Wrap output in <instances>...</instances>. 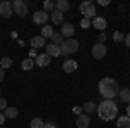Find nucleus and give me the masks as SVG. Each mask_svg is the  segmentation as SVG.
Returning <instances> with one entry per match:
<instances>
[{"label": "nucleus", "mask_w": 130, "mask_h": 128, "mask_svg": "<svg viewBox=\"0 0 130 128\" xmlns=\"http://www.w3.org/2000/svg\"><path fill=\"white\" fill-rule=\"evenodd\" d=\"M123 42H125V45H127V47H130V33L125 36V38H123Z\"/></svg>", "instance_id": "nucleus-34"}, {"label": "nucleus", "mask_w": 130, "mask_h": 128, "mask_svg": "<svg viewBox=\"0 0 130 128\" xmlns=\"http://www.w3.org/2000/svg\"><path fill=\"white\" fill-rule=\"evenodd\" d=\"M80 12L83 14V19H94L95 17V7H94V2H82L80 4Z\"/></svg>", "instance_id": "nucleus-4"}, {"label": "nucleus", "mask_w": 130, "mask_h": 128, "mask_svg": "<svg viewBox=\"0 0 130 128\" xmlns=\"http://www.w3.org/2000/svg\"><path fill=\"white\" fill-rule=\"evenodd\" d=\"M118 128H130V118L128 116H120L118 118V123H116Z\"/></svg>", "instance_id": "nucleus-19"}, {"label": "nucleus", "mask_w": 130, "mask_h": 128, "mask_svg": "<svg viewBox=\"0 0 130 128\" xmlns=\"http://www.w3.org/2000/svg\"><path fill=\"white\" fill-rule=\"evenodd\" d=\"M62 69H64L66 73H75V71L78 69V62H76V61H73V59L64 61V64H62Z\"/></svg>", "instance_id": "nucleus-14"}, {"label": "nucleus", "mask_w": 130, "mask_h": 128, "mask_svg": "<svg viewBox=\"0 0 130 128\" xmlns=\"http://www.w3.org/2000/svg\"><path fill=\"white\" fill-rule=\"evenodd\" d=\"M92 56H94L95 59H102V57L106 56V47H104V43H95V45L92 47Z\"/></svg>", "instance_id": "nucleus-9"}, {"label": "nucleus", "mask_w": 130, "mask_h": 128, "mask_svg": "<svg viewBox=\"0 0 130 128\" xmlns=\"http://www.w3.org/2000/svg\"><path fill=\"white\" fill-rule=\"evenodd\" d=\"M59 47H61V56H70V54H73V52H76L80 49V43L75 38H68L66 42H62Z\"/></svg>", "instance_id": "nucleus-3"}, {"label": "nucleus", "mask_w": 130, "mask_h": 128, "mask_svg": "<svg viewBox=\"0 0 130 128\" xmlns=\"http://www.w3.org/2000/svg\"><path fill=\"white\" fill-rule=\"evenodd\" d=\"M49 19L52 21V23H54V24H61V23H62V19H64V14H62V12H59V10H52V12H50L49 14Z\"/></svg>", "instance_id": "nucleus-15"}, {"label": "nucleus", "mask_w": 130, "mask_h": 128, "mask_svg": "<svg viewBox=\"0 0 130 128\" xmlns=\"http://www.w3.org/2000/svg\"><path fill=\"white\" fill-rule=\"evenodd\" d=\"M43 9H45V12H52L54 10V2H50V0L43 2Z\"/></svg>", "instance_id": "nucleus-27"}, {"label": "nucleus", "mask_w": 130, "mask_h": 128, "mask_svg": "<svg viewBox=\"0 0 130 128\" xmlns=\"http://www.w3.org/2000/svg\"><path fill=\"white\" fill-rule=\"evenodd\" d=\"M12 66V61H10V57H2L0 59V68L2 69H7Z\"/></svg>", "instance_id": "nucleus-25"}, {"label": "nucleus", "mask_w": 130, "mask_h": 128, "mask_svg": "<svg viewBox=\"0 0 130 128\" xmlns=\"http://www.w3.org/2000/svg\"><path fill=\"white\" fill-rule=\"evenodd\" d=\"M59 33L62 35V36H66V38H71V36L75 35V26H73L71 23H64Z\"/></svg>", "instance_id": "nucleus-10"}, {"label": "nucleus", "mask_w": 130, "mask_h": 128, "mask_svg": "<svg viewBox=\"0 0 130 128\" xmlns=\"http://www.w3.org/2000/svg\"><path fill=\"white\" fill-rule=\"evenodd\" d=\"M30 45H31V49H42V47H45L47 43H45V38L43 36H33V38L30 40Z\"/></svg>", "instance_id": "nucleus-12"}, {"label": "nucleus", "mask_w": 130, "mask_h": 128, "mask_svg": "<svg viewBox=\"0 0 130 128\" xmlns=\"http://www.w3.org/2000/svg\"><path fill=\"white\" fill-rule=\"evenodd\" d=\"M12 10H14L18 16L24 17V16L28 14V4L23 2V0H14V2H12Z\"/></svg>", "instance_id": "nucleus-5"}, {"label": "nucleus", "mask_w": 130, "mask_h": 128, "mask_svg": "<svg viewBox=\"0 0 130 128\" xmlns=\"http://www.w3.org/2000/svg\"><path fill=\"white\" fill-rule=\"evenodd\" d=\"M4 121H5V116H4V114L0 113V125H4Z\"/></svg>", "instance_id": "nucleus-37"}, {"label": "nucleus", "mask_w": 130, "mask_h": 128, "mask_svg": "<svg viewBox=\"0 0 130 128\" xmlns=\"http://www.w3.org/2000/svg\"><path fill=\"white\" fill-rule=\"evenodd\" d=\"M118 95H120V100L121 102H125L127 106L130 104V88H123L118 92Z\"/></svg>", "instance_id": "nucleus-18"}, {"label": "nucleus", "mask_w": 130, "mask_h": 128, "mask_svg": "<svg viewBox=\"0 0 130 128\" xmlns=\"http://www.w3.org/2000/svg\"><path fill=\"white\" fill-rule=\"evenodd\" d=\"M5 109H7V100L0 99V111H5Z\"/></svg>", "instance_id": "nucleus-31"}, {"label": "nucleus", "mask_w": 130, "mask_h": 128, "mask_svg": "<svg viewBox=\"0 0 130 128\" xmlns=\"http://www.w3.org/2000/svg\"><path fill=\"white\" fill-rule=\"evenodd\" d=\"M12 2H0V16L2 17H10L12 16Z\"/></svg>", "instance_id": "nucleus-7"}, {"label": "nucleus", "mask_w": 130, "mask_h": 128, "mask_svg": "<svg viewBox=\"0 0 130 128\" xmlns=\"http://www.w3.org/2000/svg\"><path fill=\"white\" fill-rule=\"evenodd\" d=\"M89 125H90L89 114H80L76 119V128H89Z\"/></svg>", "instance_id": "nucleus-16"}, {"label": "nucleus", "mask_w": 130, "mask_h": 128, "mask_svg": "<svg viewBox=\"0 0 130 128\" xmlns=\"http://www.w3.org/2000/svg\"><path fill=\"white\" fill-rule=\"evenodd\" d=\"M30 128H43V121H42L40 118H33V119H31Z\"/></svg>", "instance_id": "nucleus-26"}, {"label": "nucleus", "mask_w": 130, "mask_h": 128, "mask_svg": "<svg viewBox=\"0 0 130 128\" xmlns=\"http://www.w3.org/2000/svg\"><path fill=\"white\" fill-rule=\"evenodd\" d=\"M113 38H115V42H123V38H125V36L121 35L120 31H116V33L113 35Z\"/></svg>", "instance_id": "nucleus-29"}, {"label": "nucleus", "mask_w": 130, "mask_h": 128, "mask_svg": "<svg viewBox=\"0 0 130 128\" xmlns=\"http://www.w3.org/2000/svg\"><path fill=\"white\" fill-rule=\"evenodd\" d=\"M99 5L106 7V5H109V2H108V0H99Z\"/></svg>", "instance_id": "nucleus-35"}, {"label": "nucleus", "mask_w": 130, "mask_h": 128, "mask_svg": "<svg viewBox=\"0 0 130 128\" xmlns=\"http://www.w3.org/2000/svg\"><path fill=\"white\" fill-rule=\"evenodd\" d=\"M82 109L85 111V114H90V113H95V111H97V106H95L94 102H85Z\"/></svg>", "instance_id": "nucleus-20"}, {"label": "nucleus", "mask_w": 130, "mask_h": 128, "mask_svg": "<svg viewBox=\"0 0 130 128\" xmlns=\"http://www.w3.org/2000/svg\"><path fill=\"white\" fill-rule=\"evenodd\" d=\"M33 21H35L37 24H45V23L49 21V12H45V10H37V12L33 14Z\"/></svg>", "instance_id": "nucleus-8"}, {"label": "nucleus", "mask_w": 130, "mask_h": 128, "mask_svg": "<svg viewBox=\"0 0 130 128\" xmlns=\"http://www.w3.org/2000/svg\"><path fill=\"white\" fill-rule=\"evenodd\" d=\"M43 128H57V126H56L54 123H50V121H49V123H43Z\"/></svg>", "instance_id": "nucleus-33"}, {"label": "nucleus", "mask_w": 130, "mask_h": 128, "mask_svg": "<svg viewBox=\"0 0 130 128\" xmlns=\"http://www.w3.org/2000/svg\"><path fill=\"white\" fill-rule=\"evenodd\" d=\"M18 113H19V111H18L16 107H7L5 111H4V116H5V118H10V119H14L16 116H18Z\"/></svg>", "instance_id": "nucleus-21"}, {"label": "nucleus", "mask_w": 130, "mask_h": 128, "mask_svg": "<svg viewBox=\"0 0 130 128\" xmlns=\"http://www.w3.org/2000/svg\"><path fill=\"white\" fill-rule=\"evenodd\" d=\"M97 114H99L101 119L104 121H111L118 116V106L115 100H102L97 107Z\"/></svg>", "instance_id": "nucleus-2"}, {"label": "nucleus", "mask_w": 130, "mask_h": 128, "mask_svg": "<svg viewBox=\"0 0 130 128\" xmlns=\"http://www.w3.org/2000/svg\"><path fill=\"white\" fill-rule=\"evenodd\" d=\"M35 62H37L40 68H45V66H49V64H50V57L47 56V54H40V56L35 57Z\"/></svg>", "instance_id": "nucleus-17"}, {"label": "nucleus", "mask_w": 130, "mask_h": 128, "mask_svg": "<svg viewBox=\"0 0 130 128\" xmlns=\"http://www.w3.org/2000/svg\"><path fill=\"white\" fill-rule=\"evenodd\" d=\"M73 113H75L76 116H80V114H83V109H82L80 106H75V107H73Z\"/></svg>", "instance_id": "nucleus-30"}, {"label": "nucleus", "mask_w": 130, "mask_h": 128, "mask_svg": "<svg viewBox=\"0 0 130 128\" xmlns=\"http://www.w3.org/2000/svg\"><path fill=\"white\" fill-rule=\"evenodd\" d=\"M90 24H92V21H89V19H82V21H80V26L83 28V30L90 28Z\"/></svg>", "instance_id": "nucleus-28"}, {"label": "nucleus", "mask_w": 130, "mask_h": 128, "mask_svg": "<svg viewBox=\"0 0 130 128\" xmlns=\"http://www.w3.org/2000/svg\"><path fill=\"white\" fill-rule=\"evenodd\" d=\"M54 9L64 14V12H68V10L71 9V4L68 2V0H57V2L54 4Z\"/></svg>", "instance_id": "nucleus-11"}, {"label": "nucleus", "mask_w": 130, "mask_h": 128, "mask_svg": "<svg viewBox=\"0 0 130 128\" xmlns=\"http://www.w3.org/2000/svg\"><path fill=\"white\" fill-rule=\"evenodd\" d=\"M52 33H54L52 26H49V24H43V28H42V35H40V36H43V38H50V36H52Z\"/></svg>", "instance_id": "nucleus-22"}, {"label": "nucleus", "mask_w": 130, "mask_h": 128, "mask_svg": "<svg viewBox=\"0 0 130 128\" xmlns=\"http://www.w3.org/2000/svg\"><path fill=\"white\" fill-rule=\"evenodd\" d=\"M92 26L95 28V30H99L101 33L106 30V26H108V23H106V19L104 17H94L92 19Z\"/></svg>", "instance_id": "nucleus-13"}, {"label": "nucleus", "mask_w": 130, "mask_h": 128, "mask_svg": "<svg viewBox=\"0 0 130 128\" xmlns=\"http://www.w3.org/2000/svg\"><path fill=\"white\" fill-rule=\"evenodd\" d=\"M99 94L104 97V100H113V97H116L118 95V83L115 81L113 78H102L99 81Z\"/></svg>", "instance_id": "nucleus-1"}, {"label": "nucleus", "mask_w": 130, "mask_h": 128, "mask_svg": "<svg viewBox=\"0 0 130 128\" xmlns=\"http://www.w3.org/2000/svg\"><path fill=\"white\" fill-rule=\"evenodd\" d=\"M50 40H52V43L61 45V43H62V35H61L59 31H54V33H52V36H50Z\"/></svg>", "instance_id": "nucleus-24"}, {"label": "nucleus", "mask_w": 130, "mask_h": 128, "mask_svg": "<svg viewBox=\"0 0 130 128\" xmlns=\"http://www.w3.org/2000/svg\"><path fill=\"white\" fill-rule=\"evenodd\" d=\"M0 128H2V126H0Z\"/></svg>", "instance_id": "nucleus-39"}, {"label": "nucleus", "mask_w": 130, "mask_h": 128, "mask_svg": "<svg viewBox=\"0 0 130 128\" xmlns=\"http://www.w3.org/2000/svg\"><path fill=\"white\" fill-rule=\"evenodd\" d=\"M33 64H35V61L28 57V59H24L21 62V68L24 69V71H30V69H33Z\"/></svg>", "instance_id": "nucleus-23"}, {"label": "nucleus", "mask_w": 130, "mask_h": 128, "mask_svg": "<svg viewBox=\"0 0 130 128\" xmlns=\"http://www.w3.org/2000/svg\"><path fill=\"white\" fill-rule=\"evenodd\" d=\"M127 116H128V118H130V104H128V106H127Z\"/></svg>", "instance_id": "nucleus-38"}, {"label": "nucleus", "mask_w": 130, "mask_h": 128, "mask_svg": "<svg viewBox=\"0 0 130 128\" xmlns=\"http://www.w3.org/2000/svg\"><path fill=\"white\" fill-rule=\"evenodd\" d=\"M4 78H5V71L0 68V81H4Z\"/></svg>", "instance_id": "nucleus-36"}, {"label": "nucleus", "mask_w": 130, "mask_h": 128, "mask_svg": "<svg viewBox=\"0 0 130 128\" xmlns=\"http://www.w3.org/2000/svg\"><path fill=\"white\" fill-rule=\"evenodd\" d=\"M102 42H106V33H104V31L99 35V43H102Z\"/></svg>", "instance_id": "nucleus-32"}, {"label": "nucleus", "mask_w": 130, "mask_h": 128, "mask_svg": "<svg viewBox=\"0 0 130 128\" xmlns=\"http://www.w3.org/2000/svg\"><path fill=\"white\" fill-rule=\"evenodd\" d=\"M45 54L49 56L50 59L52 57H57V56H61V47L56 45V43H47L45 45Z\"/></svg>", "instance_id": "nucleus-6"}]
</instances>
